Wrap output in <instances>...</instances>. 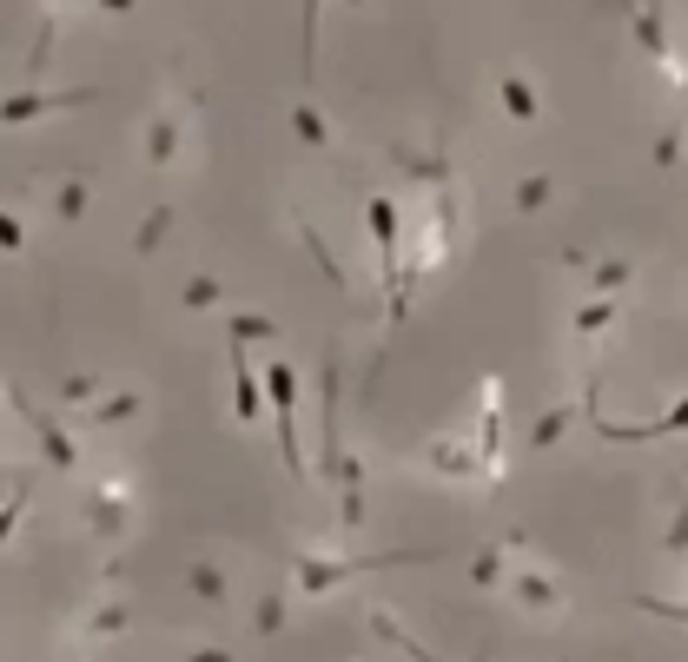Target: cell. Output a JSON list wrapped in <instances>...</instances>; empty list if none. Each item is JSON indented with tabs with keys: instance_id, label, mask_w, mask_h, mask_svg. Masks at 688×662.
I'll return each instance as SVG.
<instances>
[{
	"instance_id": "cell-1",
	"label": "cell",
	"mask_w": 688,
	"mask_h": 662,
	"mask_svg": "<svg viewBox=\"0 0 688 662\" xmlns=\"http://www.w3.org/2000/svg\"><path fill=\"white\" fill-rule=\"evenodd\" d=\"M397 563H430V550H384V556H298L292 576H298V590L305 597H324L337 584H352V576H371V569H397Z\"/></svg>"
},
{
	"instance_id": "cell-2",
	"label": "cell",
	"mask_w": 688,
	"mask_h": 662,
	"mask_svg": "<svg viewBox=\"0 0 688 662\" xmlns=\"http://www.w3.org/2000/svg\"><path fill=\"white\" fill-rule=\"evenodd\" d=\"M14 410H21V425L34 431V444H40L47 470L73 477V470H79V438H73V425H60V418H47V410H34V404H27V391L14 397Z\"/></svg>"
},
{
	"instance_id": "cell-3",
	"label": "cell",
	"mask_w": 688,
	"mask_h": 662,
	"mask_svg": "<svg viewBox=\"0 0 688 662\" xmlns=\"http://www.w3.org/2000/svg\"><path fill=\"white\" fill-rule=\"evenodd\" d=\"M365 219H371V245H378V279H384V292H391V318H404V279H397V199H371L365 206Z\"/></svg>"
},
{
	"instance_id": "cell-4",
	"label": "cell",
	"mask_w": 688,
	"mask_h": 662,
	"mask_svg": "<svg viewBox=\"0 0 688 662\" xmlns=\"http://www.w3.org/2000/svg\"><path fill=\"white\" fill-rule=\"evenodd\" d=\"M589 418H595V404H589ZM595 438H602V444H655V438H688V397L668 410V418H655V425H610V418H595Z\"/></svg>"
},
{
	"instance_id": "cell-5",
	"label": "cell",
	"mask_w": 688,
	"mask_h": 662,
	"mask_svg": "<svg viewBox=\"0 0 688 662\" xmlns=\"http://www.w3.org/2000/svg\"><path fill=\"white\" fill-rule=\"evenodd\" d=\"M94 87H73V94H8L0 100V126H27V120H47L60 107H86Z\"/></svg>"
},
{
	"instance_id": "cell-6",
	"label": "cell",
	"mask_w": 688,
	"mask_h": 662,
	"mask_svg": "<svg viewBox=\"0 0 688 662\" xmlns=\"http://www.w3.org/2000/svg\"><path fill=\"white\" fill-rule=\"evenodd\" d=\"M232 404H238V425L266 418V378H258V365H245V345H232Z\"/></svg>"
},
{
	"instance_id": "cell-7",
	"label": "cell",
	"mask_w": 688,
	"mask_h": 662,
	"mask_svg": "<svg viewBox=\"0 0 688 662\" xmlns=\"http://www.w3.org/2000/svg\"><path fill=\"white\" fill-rule=\"evenodd\" d=\"M180 133H186L180 107H165V113L146 126V159H152V166H172V152H180Z\"/></svg>"
},
{
	"instance_id": "cell-8",
	"label": "cell",
	"mask_w": 688,
	"mask_h": 662,
	"mask_svg": "<svg viewBox=\"0 0 688 662\" xmlns=\"http://www.w3.org/2000/svg\"><path fill=\"white\" fill-rule=\"evenodd\" d=\"M126 418H139V391H113L107 404L86 410V418H79L73 431H113V425H126Z\"/></svg>"
},
{
	"instance_id": "cell-9",
	"label": "cell",
	"mask_w": 688,
	"mask_h": 662,
	"mask_svg": "<svg viewBox=\"0 0 688 662\" xmlns=\"http://www.w3.org/2000/svg\"><path fill=\"white\" fill-rule=\"evenodd\" d=\"M496 100H503V113L516 120V126H530L543 107H537V87H530V79L524 73H503V87H496Z\"/></svg>"
},
{
	"instance_id": "cell-10",
	"label": "cell",
	"mask_w": 688,
	"mask_h": 662,
	"mask_svg": "<svg viewBox=\"0 0 688 662\" xmlns=\"http://www.w3.org/2000/svg\"><path fill=\"white\" fill-rule=\"evenodd\" d=\"M636 40H642V53H655V60H662V66H668V79H675V73H681V66H675V60H668V53H675V47H668V27H662V8H636Z\"/></svg>"
},
{
	"instance_id": "cell-11",
	"label": "cell",
	"mask_w": 688,
	"mask_h": 662,
	"mask_svg": "<svg viewBox=\"0 0 688 662\" xmlns=\"http://www.w3.org/2000/svg\"><path fill=\"white\" fill-rule=\"evenodd\" d=\"M509 597H516V603H530V610H556V603H563V590L550 584L543 569H516V576H509Z\"/></svg>"
},
{
	"instance_id": "cell-12",
	"label": "cell",
	"mask_w": 688,
	"mask_h": 662,
	"mask_svg": "<svg viewBox=\"0 0 688 662\" xmlns=\"http://www.w3.org/2000/svg\"><path fill=\"white\" fill-rule=\"evenodd\" d=\"M258 378H266V418L272 410H298V371L292 365H258Z\"/></svg>"
},
{
	"instance_id": "cell-13",
	"label": "cell",
	"mask_w": 688,
	"mask_h": 662,
	"mask_svg": "<svg viewBox=\"0 0 688 662\" xmlns=\"http://www.w3.org/2000/svg\"><path fill=\"white\" fill-rule=\"evenodd\" d=\"M477 457H483V470H496V457H503V410H496V391H483V431H477Z\"/></svg>"
},
{
	"instance_id": "cell-14",
	"label": "cell",
	"mask_w": 688,
	"mask_h": 662,
	"mask_svg": "<svg viewBox=\"0 0 688 662\" xmlns=\"http://www.w3.org/2000/svg\"><path fill=\"white\" fill-rule=\"evenodd\" d=\"M86 517H94V530H126V497L120 490H94V497H86Z\"/></svg>"
},
{
	"instance_id": "cell-15",
	"label": "cell",
	"mask_w": 688,
	"mask_h": 662,
	"mask_svg": "<svg viewBox=\"0 0 688 662\" xmlns=\"http://www.w3.org/2000/svg\"><path fill=\"white\" fill-rule=\"evenodd\" d=\"M292 133H298L311 152H331V126H324V113H318L311 100H298V107H292Z\"/></svg>"
},
{
	"instance_id": "cell-16",
	"label": "cell",
	"mask_w": 688,
	"mask_h": 662,
	"mask_svg": "<svg viewBox=\"0 0 688 662\" xmlns=\"http://www.w3.org/2000/svg\"><path fill=\"white\" fill-rule=\"evenodd\" d=\"M423 457H430V470H451V477H490L483 457H470V451H457V444H430Z\"/></svg>"
},
{
	"instance_id": "cell-17",
	"label": "cell",
	"mask_w": 688,
	"mask_h": 662,
	"mask_svg": "<svg viewBox=\"0 0 688 662\" xmlns=\"http://www.w3.org/2000/svg\"><path fill=\"white\" fill-rule=\"evenodd\" d=\"M225 331H232V345H251V339H279V318H266V311H232V318H225Z\"/></svg>"
},
{
	"instance_id": "cell-18",
	"label": "cell",
	"mask_w": 688,
	"mask_h": 662,
	"mask_svg": "<svg viewBox=\"0 0 688 662\" xmlns=\"http://www.w3.org/2000/svg\"><path fill=\"white\" fill-rule=\"evenodd\" d=\"M371 629H378V642H384V649H404V655H417V662L430 655V649H423V642H417V636H410L404 623H391L384 610H371Z\"/></svg>"
},
{
	"instance_id": "cell-19",
	"label": "cell",
	"mask_w": 688,
	"mask_h": 662,
	"mask_svg": "<svg viewBox=\"0 0 688 662\" xmlns=\"http://www.w3.org/2000/svg\"><path fill=\"white\" fill-rule=\"evenodd\" d=\"M550 193H556V173H530L524 186H516V212H543Z\"/></svg>"
},
{
	"instance_id": "cell-20",
	"label": "cell",
	"mask_w": 688,
	"mask_h": 662,
	"mask_svg": "<svg viewBox=\"0 0 688 662\" xmlns=\"http://www.w3.org/2000/svg\"><path fill=\"white\" fill-rule=\"evenodd\" d=\"M172 232V206H152L146 212V225H139V238H133V253H159V238Z\"/></svg>"
},
{
	"instance_id": "cell-21",
	"label": "cell",
	"mask_w": 688,
	"mask_h": 662,
	"mask_svg": "<svg viewBox=\"0 0 688 662\" xmlns=\"http://www.w3.org/2000/svg\"><path fill=\"white\" fill-rule=\"evenodd\" d=\"M610 324H616V305H610V298H595V305L576 311V339H595V331H610Z\"/></svg>"
},
{
	"instance_id": "cell-22",
	"label": "cell",
	"mask_w": 688,
	"mask_h": 662,
	"mask_svg": "<svg viewBox=\"0 0 688 662\" xmlns=\"http://www.w3.org/2000/svg\"><path fill=\"white\" fill-rule=\"evenodd\" d=\"M186 584H193V597H199V603H219V597H225V576H219L212 563H193Z\"/></svg>"
},
{
	"instance_id": "cell-23",
	"label": "cell",
	"mask_w": 688,
	"mask_h": 662,
	"mask_svg": "<svg viewBox=\"0 0 688 662\" xmlns=\"http://www.w3.org/2000/svg\"><path fill=\"white\" fill-rule=\"evenodd\" d=\"M21 517H27V483H14V497H8V504H0V543H14Z\"/></svg>"
},
{
	"instance_id": "cell-24",
	"label": "cell",
	"mask_w": 688,
	"mask_h": 662,
	"mask_svg": "<svg viewBox=\"0 0 688 662\" xmlns=\"http://www.w3.org/2000/svg\"><path fill=\"white\" fill-rule=\"evenodd\" d=\"M79 212H86V180H66L53 193V219H79Z\"/></svg>"
},
{
	"instance_id": "cell-25",
	"label": "cell",
	"mask_w": 688,
	"mask_h": 662,
	"mask_svg": "<svg viewBox=\"0 0 688 662\" xmlns=\"http://www.w3.org/2000/svg\"><path fill=\"white\" fill-rule=\"evenodd\" d=\"M0 253H27V225L8 206H0Z\"/></svg>"
},
{
	"instance_id": "cell-26",
	"label": "cell",
	"mask_w": 688,
	"mask_h": 662,
	"mask_svg": "<svg viewBox=\"0 0 688 662\" xmlns=\"http://www.w3.org/2000/svg\"><path fill=\"white\" fill-rule=\"evenodd\" d=\"M636 610L662 616V623H688V603H662V597H636Z\"/></svg>"
},
{
	"instance_id": "cell-27",
	"label": "cell",
	"mask_w": 688,
	"mask_h": 662,
	"mask_svg": "<svg viewBox=\"0 0 688 662\" xmlns=\"http://www.w3.org/2000/svg\"><path fill=\"white\" fill-rule=\"evenodd\" d=\"M60 391H66V404H86V397H100V378H94V371H79V378H66Z\"/></svg>"
},
{
	"instance_id": "cell-28",
	"label": "cell",
	"mask_w": 688,
	"mask_h": 662,
	"mask_svg": "<svg viewBox=\"0 0 688 662\" xmlns=\"http://www.w3.org/2000/svg\"><path fill=\"white\" fill-rule=\"evenodd\" d=\"M126 623H133V610H120V603H113V610H100L94 623H86V636H107V629H126Z\"/></svg>"
},
{
	"instance_id": "cell-29",
	"label": "cell",
	"mask_w": 688,
	"mask_h": 662,
	"mask_svg": "<svg viewBox=\"0 0 688 662\" xmlns=\"http://www.w3.org/2000/svg\"><path fill=\"white\" fill-rule=\"evenodd\" d=\"M219 298H225L219 279H193V285H186V305H219Z\"/></svg>"
},
{
	"instance_id": "cell-30",
	"label": "cell",
	"mask_w": 688,
	"mask_h": 662,
	"mask_svg": "<svg viewBox=\"0 0 688 662\" xmlns=\"http://www.w3.org/2000/svg\"><path fill=\"white\" fill-rule=\"evenodd\" d=\"M563 425H569V410H550V418L530 431V444H556V438H563Z\"/></svg>"
},
{
	"instance_id": "cell-31",
	"label": "cell",
	"mask_w": 688,
	"mask_h": 662,
	"mask_svg": "<svg viewBox=\"0 0 688 662\" xmlns=\"http://www.w3.org/2000/svg\"><path fill=\"white\" fill-rule=\"evenodd\" d=\"M623 279H629V266H623V259H610V266H595V292H616Z\"/></svg>"
},
{
	"instance_id": "cell-32",
	"label": "cell",
	"mask_w": 688,
	"mask_h": 662,
	"mask_svg": "<svg viewBox=\"0 0 688 662\" xmlns=\"http://www.w3.org/2000/svg\"><path fill=\"white\" fill-rule=\"evenodd\" d=\"M279 610H285V597H266V603H258V636L279 629Z\"/></svg>"
},
{
	"instance_id": "cell-33",
	"label": "cell",
	"mask_w": 688,
	"mask_h": 662,
	"mask_svg": "<svg viewBox=\"0 0 688 662\" xmlns=\"http://www.w3.org/2000/svg\"><path fill=\"white\" fill-rule=\"evenodd\" d=\"M662 543H668V550H688V511H675V524L662 530Z\"/></svg>"
},
{
	"instance_id": "cell-34",
	"label": "cell",
	"mask_w": 688,
	"mask_h": 662,
	"mask_svg": "<svg viewBox=\"0 0 688 662\" xmlns=\"http://www.w3.org/2000/svg\"><path fill=\"white\" fill-rule=\"evenodd\" d=\"M496 569H503V556H496V550H483V556H477V569H470V576H477V584H496Z\"/></svg>"
},
{
	"instance_id": "cell-35",
	"label": "cell",
	"mask_w": 688,
	"mask_h": 662,
	"mask_svg": "<svg viewBox=\"0 0 688 662\" xmlns=\"http://www.w3.org/2000/svg\"><path fill=\"white\" fill-rule=\"evenodd\" d=\"M675 146H681V139H675V133H662V139H655V166H675Z\"/></svg>"
},
{
	"instance_id": "cell-36",
	"label": "cell",
	"mask_w": 688,
	"mask_h": 662,
	"mask_svg": "<svg viewBox=\"0 0 688 662\" xmlns=\"http://www.w3.org/2000/svg\"><path fill=\"white\" fill-rule=\"evenodd\" d=\"M94 8H100V14H133L139 0H94Z\"/></svg>"
},
{
	"instance_id": "cell-37",
	"label": "cell",
	"mask_w": 688,
	"mask_h": 662,
	"mask_svg": "<svg viewBox=\"0 0 688 662\" xmlns=\"http://www.w3.org/2000/svg\"><path fill=\"white\" fill-rule=\"evenodd\" d=\"M344 8H365V0H344Z\"/></svg>"
}]
</instances>
